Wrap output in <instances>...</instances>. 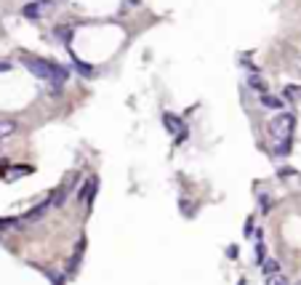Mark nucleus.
Instances as JSON below:
<instances>
[{
    "label": "nucleus",
    "instance_id": "dca6fc26",
    "mask_svg": "<svg viewBox=\"0 0 301 285\" xmlns=\"http://www.w3.org/2000/svg\"><path fill=\"white\" fill-rule=\"evenodd\" d=\"M8 227H16V221H14V219H0V237H3V232H6Z\"/></svg>",
    "mask_w": 301,
    "mask_h": 285
},
{
    "label": "nucleus",
    "instance_id": "423d86ee",
    "mask_svg": "<svg viewBox=\"0 0 301 285\" xmlns=\"http://www.w3.org/2000/svg\"><path fill=\"white\" fill-rule=\"evenodd\" d=\"M14 134H19V125L14 120H8V117H3V120H0V139H8Z\"/></svg>",
    "mask_w": 301,
    "mask_h": 285
},
{
    "label": "nucleus",
    "instance_id": "9b49d317",
    "mask_svg": "<svg viewBox=\"0 0 301 285\" xmlns=\"http://www.w3.org/2000/svg\"><path fill=\"white\" fill-rule=\"evenodd\" d=\"M275 155H277V158L291 155V139H285V141H275Z\"/></svg>",
    "mask_w": 301,
    "mask_h": 285
},
{
    "label": "nucleus",
    "instance_id": "6ab92c4d",
    "mask_svg": "<svg viewBox=\"0 0 301 285\" xmlns=\"http://www.w3.org/2000/svg\"><path fill=\"white\" fill-rule=\"evenodd\" d=\"M128 3H131V6H142V0H128Z\"/></svg>",
    "mask_w": 301,
    "mask_h": 285
},
{
    "label": "nucleus",
    "instance_id": "7ed1b4c3",
    "mask_svg": "<svg viewBox=\"0 0 301 285\" xmlns=\"http://www.w3.org/2000/svg\"><path fill=\"white\" fill-rule=\"evenodd\" d=\"M96 189H99V179L96 176H88V179L83 182V187H80V203H83L88 211H91V205H94V197H96Z\"/></svg>",
    "mask_w": 301,
    "mask_h": 285
},
{
    "label": "nucleus",
    "instance_id": "2eb2a0df",
    "mask_svg": "<svg viewBox=\"0 0 301 285\" xmlns=\"http://www.w3.org/2000/svg\"><path fill=\"white\" fill-rule=\"evenodd\" d=\"M179 208H181V213H184L187 219H192V216H195V205L189 203V200H181V203H179Z\"/></svg>",
    "mask_w": 301,
    "mask_h": 285
},
{
    "label": "nucleus",
    "instance_id": "0eeeda50",
    "mask_svg": "<svg viewBox=\"0 0 301 285\" xmlns=\"http://www.w3.org/2000/svg\"><path fill=\"white\" fill-rule=\"evenodd\" d=\"M248 88H251V91H256V93H261V96H264V93H267V83H264V77H261V75L253 72V75L248 77Z\"/></svg>",
    "mask_w": 301,
    "mask_h": 285
},
{
    "label": "nucleus",
    "instance_id": "ddd939ff",
    "mask_svg": "<svg viewBox=\"0 0 301 285\" xmlns=\"http://www.w3.org/2000/svg\"><path fill=\"white\" fill-rule=\"evenodd\" d=\"M283 96L291 99V101H298V99H301V86H285Z\"/></svg>",
    "mask_w": 301,
    "mask_h": 285
},
{
    "label": "nucleus",
    "instance_id": "20e7f679",
    "mask_svg": "<svg viewBox=\"0 0 301 285\" xmlns=\"http://www.w3.org/2000/svg\"><path fill=\"white\" fill-rule=\"evenodd\" d=\"M83 251H86V237H80V240L75 243L72 258H69V264H67V277H72L75 272L80 269V261H83Z\"/></svg>",
    "mask_w": 301,
    "mask_h": 285
},
{
    "label": "nucleus",
    "instance_id": "39448f33",
    "mask_svg": "<svg viewBox=\"0 0 301 285\" xmlns=\"http://www.w3.org/2000/svg\"><path fill=\"white\" fill-rule=\"evenodd\" d=\"M163 125H166V131L168 134H187V128H184V123H181V117H176V115H171V112H166L163 115Z\"/></svg>",
    "mask_w": 301,
    "mask_h": 285
},
{
    "label": "nucleus",
    "instance_id": "f3484780",
    "mask_svg": "<svg viewBox=\"0 0 301 285\" xmlns=\"http://www.w3.org/2000/svg\"><path fill=\"white\" fill-rule=\"evenodd\" d=\"M269 280H272V282H269V285H288V280H285V277H283V275H280V272H277V275H272V277H269Z\"/></svg>",
    "mask_w": 301,
    "mask_h": 285
},
{
    "label": "nucleus",
    "instance_id": "4468645a",
    "mask_svg": "<svg viewBox=\"0 0 301 285\" xmlns=\"http://www.w3.org/2000/svg\"><path fill=\"white\" fill-rule=\"evenodd\" d=\"M75 67H77V72L83 75V77H91V75H94V67L86 64V62H80V59H75Z\"/></svg>",
    "mask_w": 301,
    "mask_h": 285
},
{
    "label": "nucleus",
    "instance_id": "f8f14e48",
    "mask_svg": "<svg viewBox=\"0 0 301 285\" xmlns=\"http://www.w3.org/2000/svg\"><path fill=\"white\" fill-rule=\"evenodd\" d=\"M261 269L267 272V275H277V272H280V264H277L275 258H264L261 261Z\"/></svg>",
    "mask_w": 301,
    "mask_h": 285
},
{
    "label": "nucleus",
    "instance_id": "6e6552de",
    "mask_svg": "<svg viewBox=\"0 0 301 285\" xmlns=\"http://www.w3.org/2000/svg\"><path fill=\"white\" fill-rule=\"evenodd\" d=\"M261 107H267V110H283V107H285V99L264 93V96H261Z\"/></svg>",
    "mask_w": 301,
    "mask_h": 285
},
{
    "label": "nucleus",
    "instance_id": "f257e3e1",
    "mask_svg": "<svg viewBox=\"0 0 301 285\" xmlns=\"http://www.w3.org/2000/svg\"><path fill=\"white\" fill-rule=\"evenodd\" d=\"M21 59H24L27 69H30L35 77L51 83V86L59 91V80H56V75H53V62H48V59H38V56H30V54H21Z\"/></svg>",
    "mask_w": 301,
    "mask_h": 285
},
{
    "label": "nucleus",
    "instance_id": "9d476101",
    "mask_svg": "<svg viewBox=\"0 0 301 285\" xmlns=\"http://www.w3.org/2000/svg\"><path fill=\"white\" fill-rule=\"evenodd\" d=\"M40 11H43V6H40V0H38V3H27L24 8H21V14H24L27 19H38Z\"/></svg>",
    "mask_w": 301,
    "mask_h": 285
},
{
    "label": "nucleus",
    "instance_id": "1a4fd4ad",
    "mask_svg": "<svg viewBox=\"0 0 301 285\" xmlns=\"http://www.w3.org/2000/svg\"><path fill=\"white\" fill-rule=\"evenodd\" d=\"M48 205H51V200H45V203H40V205H35L30 213H27V216H24V221H38L40 216H43V213L45 211H48Z\"/></svg>",
    "mask_w": 301,
    "mask_h": 285
},
{
    "label": "nucleus",
    "instance_id": "f03ea898",
    "mask_svg": "<svg viewBox=\"0 0 301 285\" xmlns=\"http://www.w3.org/2000/svg\"><path fill=\"white\" fill-rule=\"evenodd\" d=\"M293 128H296V115L293 112H280L269 120V136L275 141H285V139H291Z\"/></svg>",
    "mask_w": 301,
    "mask_h": 285
},
{
    "label": "nucleus",
    "instance_id": "a211bd4d",
    "mask_svg": "<svg viewBox=\"0 0 301 285\" xmlns=\"http://www.w3.org/2000/svg\"><path fill=\"white\" fill-rule=\"evenodd\" d=\"M11 69H14V67H11L8 62H0V72H11Z\"/></svg>",
    "mask_w": 301,
    "mask_h": 285
},
{
    "label": "nucleus",
    "instance_id": "aec40b11",
    "mask_svg": "<svg viewBox=\"0 0 301 285\" xmlns=\"http://www.w3.org/2000/svg\"><path fill=\"white\" fill-rule=\"evenodd\" d=\"M0 152H3V139H0Z\"/></svg>",
    "mask_w": 301,
    "mask_h": 285
}]
</instances>
